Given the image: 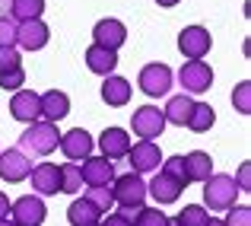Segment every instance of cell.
Masks as SVG:
<instances>
[{
  "label": "cell",
  "instance_id": "4fadbf2b",
  "mask_svg": "<svg viewBox=\"0 0 251 226\" xmlns=\"http://www.w3.org/2000/svg\"><path fill=\"white\" fill-rule=\"evenodd\" d=\"M10 115L16 118V121L23 124H32L42 118V99H38V92L32 89H16L10 99Z\"/></svg>",
  "mask_w": 251,
  "mask_h": 226
},
{
  "label": "cell",
  "instance_id": "7402d4cb",
  "mask_svg": "<svg viewBox=\"0 0 251 226\" xmlns=\"http://www.w3.org/2000/svg\"><path fill=\"white\" fill-rule=\"evenodd\" d=\"M184 175H188V185L191 182H207L210 175H213V159H210V153L203 150H191L188 156H184Z\"/></svg>",
  "mask_w": 251,
  "mask_h": 226
},
{
  "label": "cell",
  "instance_id": "7c38bea8",
  "mask_svg": "<svg viewBox=\"0 0 251 226\" xmlns=\"http://www.w3.org/2000/svg\"><path fill=\"white\" fill-rule=\"evenodd\" d=\"M51 38V29L42 19H29V23H16V48L23 51H42Z\"/></svg>",
  "mask_w": 251,
  "mask_h": 226
},
{
  "label": "cell",
  "instance_id": "1f68e13d",
  "mask_svg": "<svg viewBox=\"0 0 251 226\" xmlns=\"http://www.w3.org/2000/svg\"><path fill=\"white\" fill-rule=\"evenodd\" d=\"M166 175H172L175 182H181L184 188H188V175H184V156H169V159H162V166H159Z\"/></svg>",
  "mask_w": 251,
  "mask_h": 226
},
{
  "label": "cell",
  "instance_id": "2e32d148",
  "mask_svg": "<svg viewBox=\"0 0 251 226\" xmlns=\"http://www.w3.org/2000/svg\"><path fill=\"white\" fill-rule=\"evenodd\" d=\"M29 182H32V191L38 198H48V195L61 191V172H57L54 163H38V166H32Z\"/></svg>",
  "mask_w": 251,
  "mask_h": 226
},
{
  "label": "cell",
  "instance_id": "ba28073f",
  "mask_svg": "<svg viewBox=\"0 0 251 226\" xmlns=\"http://www.w3.org/2000/svg\"><path fill=\"white\" fill-rule=\"evenodd\" d=\"M48 217V207L38 195H23L10 204V220L16 226H42Z\"/></svg>",
  "mask_w": 251,
  "mask_h": 226
},
{
  "label": "cell",
  "instance_id": "74e56055",
  "mask_svg": "<svg viewBox=\"0 0 251 226\" xmlns=\"http://www.w3.org/2000/svg\"><path fill=\"white\" fill-rule=\"evenodd\" d=\"M10 204H13V201L3 195V191H0V223H3V220H10Z\"/></svg>",
  "mask_w": 251,
  "mask_h": 226
},
{
  "label": "cell",
  "instance_id": "5bb4252c",
  "mask_svg": "<svg viewBox=\"0 0 251 226\" xmlns=\"http://www.w3.org/2000/svg\"><path fill=\"white\" fill-rule=\"evenodd\" d=\"M80 172H83V185H89V188H105V185L115 182V163H108L105 156L83 159Z\"/></svg>",
  "mask_w": 251,
  "mask_h": 226
},
{
  "label": "cell",
  "instance_id": "f1b7e54d",
  "mask_svg": "<svg viewBox=\"0 0 251 226\" xmlns=\"http://www.w3.org/2000/svg\"><path fill=\"white\" fill-rule=\"evenodd\" d=\"M83 198L99 210V214H111V207H115V198H111V188H108V185H105V188H86Z\"/></svg>",
  "mask_w": 251,
  "mask_h": 226
},
{
  "label": "cell",
  "instance_id": "9a60e30c",
  "mask_svg": "<svg viewBox=\"0 0 251 226\" xmlns=\"http://www.w3.org/2000/svg\"><path fill=\"white\" fill-rule=\"evenodd\" d=\"M61 153L67 159H74V163H80V159H89L92 156V147H96V141L89 137V131H83V128H74V131H67V134H61Z\"/></svg>",
  "mask_w": 251,
  "mask_h": 226
},
{
  "label": "cell",
  "instance_id": "d6986e66",
  "mask_svg": "<svg viewBox=\"0 0 251 226\" xmlns=\"http://www.w3.org/2000/svg\"><path fill=\"white\" fill-rule=\"evenodd\" d=\"M38 99H42V121L57 124V121H64V118L70 115V96H67V92L48 89V92H42Z\"/></svg>",
  "mask_w": 251,
  "mask_h": 226
},
{
  "label": "cell",
  "instance_id": "ab89813d",
  "mask_svg": "<svg viewBox=\"0 0 251 226\" xmlns=\"http://www.w3.org/2000/svg\"><path fill=\"white\" fill-rule=\"evenodd\" d=\"M10 16V0H0V19Z\"/></svg>",
  "mask_w": 251,
  "mask_h": 226
},
{
  "label": "cell",
  "instance_id": "cb8c5ba5",
  "mask_svg": "<svg viewBox=\"0 0 251 226\" xmlns=\"http://www.w3.org/2000/svg\"><path fill=\"white\" fill-rule=\"evenodd\" d=\"M67 217H70V226H99L102 223V214H99L86 198H76V201L70 204Z\"/></svg>",
  "mask_w": 251,
  "mask_h": 226
},
{
  "label": "cell",
  "instance_id": "277c9868",
  "mask_svg": "<svg viewBox=\"0 0 251 226\" xmlns=\"http://www.w3.org/2000/svg\"><path fill=\"white\" fill-rule=\"evenodd\" d=\"M210 48H213V38H210V29H203V26H184L178 32V51L188 61H203Z\"/></svg>",
  "mask_w": 251,
  "mask_h": 226
},
{
  "label": "cell",
  "instance_id": "9c48e42d",
  "mask_svg": "<svg viewBox=\"0 0 251 226\" xmlns=\"http://www.w3.org/2000/svg\"><path fill=\"white\" fill-rule=\"evenodd\" d=\"M172 80H175L172 67H166V64H147V67L140 70V77H137V83H140V89L147 92L150 99H159V96H169Z\"/></svg>",
  "mask_w": 251,
  "mask_h": 226
},
{
  "label": "cell",
  "instance_id": "f35d334b",
  "mask_svg": "<svg viewBox=\"0 0 251 226\" xmlns=\"http://www.w3.org/2000/svg\"><path fill=\"white\" fill-rule=\"evenodd\" d=\"M99 226H130V223H127V220H121L118 214H108V217H105V220L99 223Z\"/></svg>",
  "mask_w": 251,
  "mask_h": 226
},
{
  "label": "cell",
  "instance_id": "484cf974",
  "mask_svg": "<svg viewBox=\"0 0 251 226\" xmlns=\"http://www.w3.org/2000/svg\"><path fill=\"white\" fill-rule=\"evenodd\" d=\"M213 121H216L213 105H207V102H194V112H191V118H188V124H184V128H191L194 134H203V131L213 128Z\"/></svg>",
  "mask_w": 251,
  "mask_h": 226
},
{
  "label": "cell",
  "instance_id": "b9f144b4",
  "mask_svg": "<svg viewBox=\"0 0 251 226\" xmlns=\"http://www.w3.org/2000/svg\"><path fill=\"white\" fill-rule=\"evenodd\" d=\"M207 226H226V223H223V220H213V217H210V223Z\"/></svg>",
  "mask_w": 251,
  "mask_h": 226
},
{
  "label": "cell",
  "instance_id": "83f0119b",
  "mask_svg": "<svg viewBox=\"0 0 251 226\" xmlns=\"http://www.w3.org/2000/svg\"><path fill=\"white\" fill-rule=\"evenodd\" d=\"M57 172H61V191L64 195H80L83 191V172L76 163H64L57 166Z\"/></svg>",
  "mask_w": 251,
  "mask_h": 226
},
{
  "label": "cell",
  "instance_id": "d4e9b609",
  "mask_svg": "<svg viewBox=\"0 0 251 226\" xmlns=\"http://www.w3.org/2000/svg\"><path fill=\"white\" fill-rule=\"evenodd\" d=\"M45 0H10V19L13 23H29V19H42Z\"/></svg>",
  "mask_w": 251,
  "mask_h": 226
},
{
  "label": "cell",
  "instance_id": "30bf717a",
  "mask_svg": "<svg viewBox=\"0 0 251 226\" xmlns=\"http://www.w3.org/2000/svg\"><path fill=\"white\" fill-rule=\"evenodd\" d=\"M32 172V159L25 156L19 147H10V150H0V178L10 185L16 182H25Z\"/></svg>",
  "mask_w": 251,
  "mask_h": 226
},
{
  "label": "cell",
  "instance_id": "d590c367",
  "mask_svg": "<svg viewBox=\"0 0 251 226\" xmlns=\"http://www.w3.org/2000/svg\"><path fill=\"white\" fill-rule=\"evenodd\" d=\"M25 86V70L19 67V70H10V74H0V89H10V92H16V89H23Z\"/></svg>",
  "mask_w": 251,
  "mask_h": 226
},
{
  "label": "cell",
  "instance_id": "7a4b0ae2",
  "mask_svg": "<svg viewBox=\"0 0 251 226\" xmlns=\"http://www.w3.org/2000/svg\"><path fill=\"white\" fill-rule=\"evenodd\" d=\"M235 198H239V185L232 175L226 172H213V175L203 182V204L210 210H229L235 207Z\"/></svg>",
  "mask_w": 251,
  "mask_h": 226
},
{
  "label": "cell",
  "instance_id": "e0dca14e",
  "mask_svg": "<svg viewBox=\"0 0 251 226\" xmlns=\"http://www.w3.org/2000/svg\"><path fill=\"white\" fill-rule=\"evenodd\" d=\"M99 150H102V156L108 159V163L124 159L127 150H130V134L124 128H105L102 134H99Z\"/></svg>",
  "mask_w": 251,
  "mask_h": 226
},
{
  "label": "cell",
  "instance_id": "8992f818",
  "mask_svg": "<svg viewBox=\"0 0 251 226\" xmlns=\"http://www.w3.org/2000/svg\"><path fill=\"white\" fill-rule=\"evenodd\" d=\"M178 83H181L184 96H201L213 86V70L207 61H188L178 70Z\"/></svg>",
  "mask_w": 251,
  "mask_h": 226
},
{
  "label": "cell",
  "instance_id": "836d02e7",
  "mask_svg": "<svg viewBox=\"0 0 251 226\" xmlns=\"http://www.w3.org/2000/svg\"><path fill=\"white\" fill-rule=\"evenodd\" d=\"M223 223H226V226H251V207H245V204L229 207V217Z\"/></svg>",
  "mask_w": 251,
  "mask_h": 226
},
{
  "label": "cell",
  "instance_id": "e575fe53",
  "mask_svg": "<svg viewBox=\"0 0 251 226\" xmlns=\"http://www.w3.org/2000/svg\"><path fill=\"white\" fill-rule=\"evenodd\" d=\"M0 48H16V23L10 16L0 19Z\"/></svg>",
  "mask_w": 251,
  "mask_h": 226
},
{
  "label": "cell",
  "instance_id": "5b68a950",
  "mask_svg": "<svg viewBox=\"0 0 251 226\" xmlns=\"http://www.w3.org/2000/svg\"><path fill=\"white\" fill-rule=\"evenodd\" d=\"M130 128L140 141H156L166 131V118H162V109L156 105H140V109L130 112Z\"/></svg>",
  "mask_w": 251,
  "mask_h": 226
},
{
  "label": "cell",
  "instance_id": "8fae6325",
  "mask_svg": "<svg viewBox=\"0 0 251 226\" xmlns=\"http://www.w3.org/2000/svg\"><path fill=\"white\" fill-rule=\"evenodd\" d=\"M127 42V26L121 23V19H99L96 26H92V45H102V48H111L118 51L121 45Z\"/></svg>",
  "mask_w": 251,
  "mask_h": 226
},
{
  "label": "cell",
  "instance_id": "52a82bcc",
  "mask_svg": "<svg viewBox=\"0 0 251 226\" xmlns=\"http://www.w3.org/2000/svg\"><path fill=\"white\" fill-rule=\"evenodd\" d=\"M127 159H130V172H137V175H147V172H159L162 166V150L156 141H137L130 143L127 150Z\"/></svg>",
  "mask_w": 251,
  "mask_h": 226
},
{
  "label": "cell",
  "instance_id": "3957f363",
  "mask_svg": "<svg viewBox=\"0 0 251 226\" xmlns=\"http://www.w3.org/2000/svg\"><path fill=\"white\" fill-rule=\"evenodd\" d=\"M108 188H111V198H115L118 207H143V201H147V182L137 172L115 175V182Z\"/></svg>",
  "mask_w": 251,
  "mask_h": 226
},
{
  "label": "cell",
  "instance_id": "f546056e",
  "mask_svg": "<svg viewBox=\"0 0 251 226\" xmlns=\"http://www.w3.org/2000/svg\"><path fill=\"white\" fill-rule=\"evenodd\" d=\"M134 226H172V220L159 207H140L134 217Z\"/></svg>",
  "mask_w": 251,
  "mask_h": 226
},
{
  "label": "cell",
  "instance_id": "ffe728a7",
  "mask_svg": "<svg viewBox=\"0 0 251 226\" xmlns=\"http://www.w3.org/2000/svg\"><path fill=\"white\" fill-rule=\"evenodd\" d=\"M86 67L99 77H111L115 67H118V51L102 48V45H89V48H86Z\"/></svg>",
  "mask_w": 251,
  "mask_h": 226
},
{
  "label": "cell",
  "instance_id": "d6a6232c",
  "mask_svg": "<svg viewBox=\"0 0 251 226\" xmlns=\"http://www.w3.org/2000/svg\"><path fill=\"white\" fill-rule=\"evenodd\" d=\"M23 67V57H19V48H0V74H10V70Z\"/></svg>",
  "mask_w": 251,
  "mask_h": 226
},
{
  "label": "cell",
  "instance_id": "ac0fdd59",
  "mask_svg": "<svg viewBox=\"0 0 251 226\" xmlns=\"http://www.w3.org/2000/svg\"><path fill=\"white\" fill-rule=\"evenodd\" d=\"M181 191H184V185L175 182L172 175H166L162 169L153 175V182H147V195H153L156 207H159V204H175L178 198H181Z\"/></svg>",
  "mask_w": 251,
  "mask_h": 226
},
{
  "label": "cell",
  "instance_id": "4316f807",
  "mask_svg": "<svg viewBox=\"0 0 251 226\" xmlns=\"http://www.w3.org/2000/svg\"><path fill=\"white\" fill-rule=\"evenodd\" d=\"M210 223V210L203 204H184L181 214H175L172 226H207Z\"/></svg>",
  "mask_w": 251,
  "mask_h": 226
},
{
  "label": "cell",
  "instance_id": "60d3db41",
  "mask_svg": "<svg viewBox=\"0 0 251 226\" xmlns=\"http://www.w3.org/2000/svg\"><path fill=\"white\" fill-rule=\"evenodd\" d=\"M156 3H159V6H178L181 0H156Z\"/></svg>",
  "mask_w": 251,
  "mask_h": 226
},
{
  "label": "cell",
  "instance_id": "6da1fadb",
  "mask_svg": "<svg viewBox=\"0 0 251 226\" xmlns=\"http://www.w3.org/2000/svg\"><path fill=\"white\" fill-rule=\"evenodd\" d=\"M57 143H61V131H57V124L51 121H32L25 124V131L19 134V150L25 153V156H48V153L57 150Z\"/></svg>",
  "mask_w": 251,
  "mask_h": 226
},
{
  "label": "cell",
  "instance_id": "7bdbcfd3",
  "mask_svg": "<svg viewBox=\"0 0 251 226\" xmlns=\"http://www.w3.org/2000/svg\"><path fill=\"white\" fill-rule=\"evenodd\" d=\"M0 226H16V223H13V220H3V223H0Z\"/></svg>",
  "mask_w": 251,
  "mask_h": 226
},
{
  "label": "cell",
  "instance_id": "44dd1931",
  "mask_svg": "<svg viewBox=\"0 0 251 226\" xmlns=\"http://www.w3.org/2000/svg\"><path fill=\"white\" fill-rule=\"evenodd\" d=\"M102 102L111 105V109H121V105H127V102H130V83H127L124 77H118V74L105 77V80H102Z\"/></svg>",
  "mask_w": 251,
  "mask_h": 226
},
{
  "label": "cell",
  "instance_id": "4dcf8cb0",
  "mask_svg": "<svg viewBox=\"0 0 251 226\" xmlns=\"http://www.w3.org/2000/svg\"><path fill=\"white\" fill-rule=\"evenodd\" d=\"M232 105H235L239 115H251V83L248 80H242V83L232 89Z\"/></svg>",
  "mask_w": 251,
  "mask_h": 226
},
{
  "label": "cell",
  "instance_id": "8d00e7d4",
  "mask_svg": "<svg viewBox=\"0 0 251 226\" xmlns=\"http://www.w3.org/2000/svg\"><path fill=\"white\" fill-rule=\"evenodd\" d=\"M235 185H239V191H251V166L248 163L239 166V178H235Z\"/></svg>",
  "mask_w": 251,
  "mask_h": 226
},
{
  "label": "cell",
  "instance_id": "603a6c76",
  "mask_svg": "<svg viewBox=\"0 0 251 226\" xmlns=\"http://www.w3.org/2000/svg\"><path fill=\"white\" fill-rule=\"evenodd\" d=\"M191 112H194V96H172L166 102V109H162V118H166V124H175V128H184L191 118Z\"/></svg>",
  "mask_w": 251,
  "mask_h": 226
}]
</instances>
